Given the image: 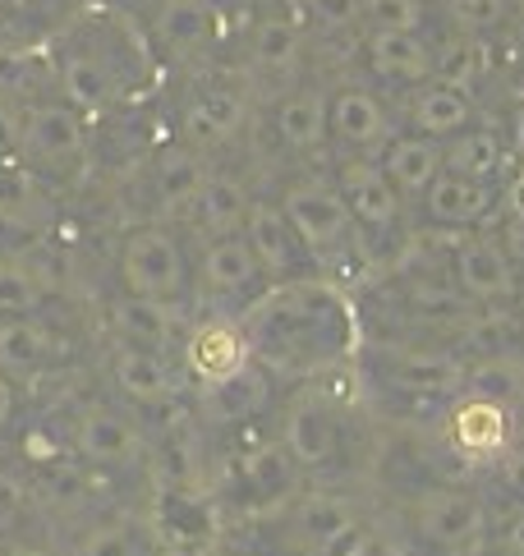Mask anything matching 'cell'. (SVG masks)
Instances as JSON below:
<instances>
[{"instance_id": "15", "label": "cell", "mask_w": 524, "mask_h": 556, "mask_svg": "<svg viewBox=\"0 0 524 556\" xmlns=\"http://www.w3.org/2000/svg\"><path fill=\"white\" fill-rule=\"evenodd\" d=\"M179 354H185L189 372L198 377L203 387L212 382H226L230 372H239L249 359V345H245V331H239L235 317H208V323H198L185 345H179Z\"/></svg>"}, {"instance_id": "35", "label": "cell", "mask_w": 524, "mask_h": 556, "mask_svg": "<svg viewBox=\"0 0 524 556\" xmlns=\"http://www.w3.org/2000/svg\"><path fill=\"white\" fill-rule=\"evenodd\" d=\"M441 152H447V175H460V180L488 185L501 170V143L492 129H460Z\"/></svg>"}, {"instance_id": "30", "label": "cell", "mask_w": 524, "mask_h": 556, "mask_svg": "<svg viewBox=\"0 0 524 556\" xmlns=\"http://www.w3.org/2000/svg\"><path fill=\"white\" fill-rule=\"evenodd\" d=\"M492 207V189L478 180H460V175H437L433 189L423 193V212L441 226H478Z\"/></svg>"}, {"instance_id": "49", "label": "cell", "mask_w": 524, "mask_h": 556, "mask_svg": "<svg viewBox=\"0 0 524 556\" xmlns=\"http://www.w3.org/2000/svg\"><path fill=\"white\" fill-rule=\"evenodd\" d=\"M0 556H60V552H51L42 543H5V547H0Z\"/></svg>"}, {"instance_id": "23", "label": "cell", "mask_w": 524, "mask_h": 556, "mask_svg": "<svg viewBox=\"0 0 524 556\" xmlns=\"http://www.w3.org/2000/svg\"><path fill=\"white\" fill-rule=\"evenodd\" d=\"M286 520H290L295 543L313 556L322 543H332L336 533H346L350 525H359V510L350 506V496H340V492H304V496H295L290 502Z\"/></svg>"}, {"instance_id": "12", "label": "cell", "mask_w": 524, "mask_h": 556, "mask_svg": "<svg viewBox=\"0 0 524 556\" xmlns=\"http://www.w3.org/2000/svg\"><path fill=\"white\" fill-rule=\"evenodd\" d=\"M70 359V336L47 317H14L0 323V372L14 382L42 377Z\"/></svg>"}, {"instance_id": "40", "label": "cell", "mask_w": 524, "mask_h": 556, "mask_svg": "<svg viewBox=\"0 0 524 556\" xmlns=\"http://www.w3.org/2000/svg\"><path fill=\"white\" fill-rule=\"evenodd\" d=\"M447 18L474 37V33H497L507 24V0H447Z\"/></svg>"}, {"instance_id": "7", "label": "cell", "mask_w": 524, "mask_h": 556, "mask_svg": "<svg viewBox=\"0 0 524 556\" xmlns=\"http://www.w3.org/2000/svg\"><path fill=\"white\" fill-rule=\"evenodd\" d=\"M70 451L92 473H125L144 465V428L129 409L115 405H84L70 424Z\"/></svg>"}, {"instance_id": "10", "label": "cell", "mask_w": 524, "mask_h": 556, "mask_svg": "<svg viewBox=\"0 0 524 556\" xmlns=\"http://www.w3.org/2000/svg\"><path fill=\"white\" fill-rule=\"evenodd\" d=\"M280 446L290 451L299 473H322L340 460V414L327 395H299L286 409Z\"/></svg>"}, {"instance_id": "9", "label": "cell", "mask_w": 524, "mask_h": 556, "mask_svg": "<svg viewBox=\"0 0 524 556\" xmlns=\"http://www.w3.org/2000/svg\"><path fill=\"white\" fill-rule=\"evenodd\" d=\"M245 240L258 253L262 271H267L272 286H295V281H313V257L299 244L295 226L286 222L280 203H253L245 216Z\"/></svg>"}, {"instance_id": "39", "label": "cell", "mask_w": 524, "mask_h": 556, "mask_svg": "<svg viewBox=\"0 0 524 556\" xmlns=\"http://www.w3.org/2000/svg\"><path fill=\"white\" fill-rule=\"evenodd\" d=\"M406 300L414 313H428V317H451V313H465V294H460L456 281H441V276H410L406 281Z\"/></svg>"}, {"instance_id": "6", "label": "cell", "mask_w": 524, "mask_h": 556, "mask_svg": "<svg viewBox=\"0 0 524 556\" xmlns=\"http://www.w3.org/2000/svg\"><path fill=\"white\" fill-rule=\"evenodd\" d=\"M198 290H203V300L212 308H221L216 317H235V323L272 290L258 253L245 240V230L203 244V257H198Z\"/></svg>"}, {"instance_id": "21", "label": "cell", "mask_w": 524, "mask_h": 556, "mask_svg": "<svg viewBox=\"0 0 524 556\" xmlns=\"http://www.w3.org/2000/svg\"><path fill=\"white\" fill-rule=\"evenodd\" d=\"M212 33H216L212 0H161L157 14H152L157 51H166L171 61H194V55H203Z\"/></svg>"}, {"instance_id": "48", "label": "cell", "mask_w": 524, "mask_h": 556, "mask_svg": "<svg viewBox=\"0 0 524 556\" xmlns=\"http://www.w3.org/2000/svg\"><path fill=\"white\" fill-rule=\"evenodd\" d=\"M501 253H507V263L511 267H524V216H511L507 222V230H501Z\"/></svg>"}, {"instance_id": "13", "label": "cell", "mask_w": 524, "mask_h": 556, "mask_svg": "<svg viewBox=\"0 0 524 556\" xmlns=\"http://www.w3.org/2000/svg\"><path fill=\"white\" fill-rule=\"evenodd\" d=\"M336 193L346 198V207H350L359 230L391 235L400 226V193H396V185L387 180V175H382L377 162H364V156H354V162H340Z\"/></svg>"}, {"instance_id": "50", "label": "cell", "mask_w": 524, "mask_h": 556, "mask_svg": "<svg viewBox=\"0 0 524 556\" xmlns=\"http://www.w3.org/2000/svg\"><path fill=\"white\" fill-rule=\"evenodd\" d=\"M507 547H511V556H524V506H520V515L507 529Z\"/></svg>"}, {"instance_id": "44", "label": "cell", "mask_w": 524, "mask_h": 556, "mask_svg": "<svg viewBox=\"0 0 524 556\" xmlns=\"http://www.w3.org/2000/svg\"><path fill=\"white\" fill-rule=\"evenodd\" d=\"M28 496H33V483L28 479H18L14 469H0V520H10V515L24 510Z\"/></svg>"}, {"instance_id": "24", "label": "cell", "mask_w": 524, "mask_h": 556, "mask_svg": "<svg viewBox=\"0 0 524 556\" xmlns=\"http://www.w3.org/2000/svg\"><path fill=\"white\" fill-rule=\"evenodd\" d=\"M327 125H332V134L340 138V143L359 148V152L382 148L387 143V129H391L387 111H382V102L369 88H340L327 102Z\"/></svg>"}, {"instance_id": "27", "label": "cell", "mask_w": 524, "mask_h": 556, "mask_svg": "<svg viewBox=\"0 0 524 556\" xmlns=\"http://www.w3.org/2000/svg\"><path fill=\"white\" fill-rule=\"evenodd\" d=\"M364 55L382 78H396V84H419L433 74V47L419 33H369Z\"/></svg>"}, {"instance_id": "14", "label": "cell", "mask_w": 524, "mask_h": 556, "mask_svg": "<svg viewBox=\"0 0 524 556\" xmlns=\"http://www.w3.org/2000/svg\"><path fill=\"white\" fill-rule=\"evenodd\" d=\"M465 368L447 350H387L377 364V377L387 391L400 395H447L465 387Z\"/></svg>"}, {"instance_id": "37", "label": "cell", "mask_w": 524, "mask_h": 556, "mask_svg": "<svg viewBox=\"0 0 524 556\" xmlns=\"http://www.w3.org/2000/svg\"><path fill=\"white\" fill-rule=\"evenodd\" d=\"M74 556H148V533L129 520L92 525L84 533V543L74 547Z\"/></svg>"}, {"instance_id": "25", "label": "cell", "mask_w": 524, "mask_h": 556, "mask_svg": "<svg viewBox=\"0 0 524 556\" xmlns=\"http://www.w3.org/2000/svg\"><path fill=\"white\" fill-rule=\"evenodd\" d=\"M377 166L396 185V193H428L437 175H447V152H441L437 138L410 134V138L387 143V152H382Z\"/></svg>"}, {"instance_id": "51", "label": "cell", "mask_w": 524, "mask_h": 556, "mask_svg": "<svg viewBox=\"0 0 524 556\" xmlns=\"http://www.w3.org/2000/svg\"><path fill=\"white\" fill-rule=\"evenodd\" d=\"M515 152L524 156V106L515 111Z\"/></svg>"}, {"instance_id": "20", "label": "cell", "mask_w": 524, "mask_h": 556, "mask_svg": "<svg viewBox=\"0 0 524 556\" xmlns=\"http://www.w3.org/2000/svg\"><path fill=\"white\" fill-rule=\"evenodd\" d=\"M235 483H239L245 506H286L295 502L299 465L290 460V451L280 442H267L235 460Z\"/></svg>"}, {"instance_id": "2", "label": "cell", "mask_w": 524, "mask_h": 556, "mask_svg": "<svg viewBox=\"0 0 524 556\" xmlns=\"http://www.w3.org/2000/svg\"><path fill=\"white\" fill-rule=\"evenodd\" d=\"M55 97L84 115L138 102L157 84V55L148 37L120 14H88L51 42Z\"/></svg>"}, {"instance_id": "18", "label": "cell", "mask_w": 524, "mask_h": 556, "mask_svg": "<svg viewBox=\"0 0 524 556\" xmlns=\"http://www.w3.org/2000/svg\"><path fill=\"white\" fill-rule=\"evenodd\" d=\"M111 331H115V345L152 350V354H166V359L185 345L179 308L152 304V300H134V294H120V300L111 304Z\"/></svg>"}, {"instance_id": "42", "label": "cell", "mask_w": 524, "mask_h": 556, "mask_svg": "<svg viewBox=\"0 0 524 556\" xmlns=\"http://www.w3.org/2000/svg\"><path fill=\"white\" fill-rule=\"evenodd\" d=\"M364 18L373 33H419V0H364Z\"/></svg>"}, {"instance_id": "34", "label": "cell", "mask_w": 524, "mask_h": 556, "mask_svg": "<svg viewBox=\"0 0 524 556\" xmlns=\"http://www.w3.org/2000/svg\"><path fill=\"white\" fill-rule=\"evenodd\" d=\"M465 401H488L507 409L511 401L524 395V368L511 359V354H483L478 364L465 368Z\"/></svg>"}, {"instance_id": "47", "label": "cell", "mask_w": 524, "mask_h": 556, "mask_svg": "<svg viewBox=\"0 0 524 556\" xmlns=\"http://www.w3.org/2000/svg\"><path fill=\"white\" fill-rule=\"evenodd\" d=\"M497 479H501V488L515 496V502H524V451L497 455Z\"/></svg>"}, {"instance_id": "36", "label": "cell", "mask_w": 524, "mask_h": 556, "mask_svg": "<svg viewBox=\"0 0 524 556\" xmlns=\"http://www.w3.org/2000/svg\"><path fill=\"white\" fill-rule=\"evenodd\" d=\"M47 281L33 267L14 263V257H0V323H14V317H37L47 308Z\"/></svg>"}, {"instance_id": "52", "label": "cell", "mask_w": 524, "mask_h": 556, "mask_svg": "<svg viewBox=\"0 0 524 556\" xmlns=\"http://www.w3.org/2000/svg\"><path fill=\"white\" fill-rule=\"evenodd\" d=\"M364 556H387V547H382V543H377V539H373V543H369V552H364Z\"/></svg>"}, {"instance_id": "3", "label": "cell", "mask_w": 524, "mask_h": 556, "mask_svg": "<svg viewBox=\"0 0 524 556\" xmlns=\"http://www.w3.org/2000/svg\"><path fill=\"white\" fill-rule=\"evenodd\" d=\"M92 152V125L84 111H74L60 97L18 106V166L37 180L65 185L84 170Z\"/></svg>"}, {"instance_id": "31", "label": "cell", "mask_w": 524, "mask_h": 556, "mask_svg": "<svg viewBox=\"0 0 524 556\" xmlns=\"http://www.w3.org/2000/svg\"><path fill=\"white\" fill-rule=\"evenodd\" d=\"M451 437L465 455H507L511 414L488 401H460V409L451 414Z\"/></svg>"}, {"instance_id": "46", "label": "cell", "mask_w": 524, "mask_h": 556, "mask_svg": "<svg viewBox=\"0 0 524 556\" xmlns=\"http://www.w3.org/2000/svg\"><path fill=\"white\" fill-rule=\"evenodd\" d=\"M18 409H24V382H14V377L0 372V437L14 428Z\"/></svg>"}, {"instance_id": "5", "label": "cell", "mask_w": 524, "mask_h": 556, "mask_svg": "<svg viewBox=\"0 0 524 556\" xmlns=\"http://www.w3.org/2000/svg\"><path fill=\"white\" fill-rule=\"evenodd\" d=\"M120 286L134 300L179 308L189 294V253L166 226H138L120 244Z\"/></svg>"}, {"instance_id": "17", "label": "cell", "mask_w": 524, "mask_h": 556, "mask_svg": "<svg viewBox=\"0 0 524 556\" xmlns=\"http://www.w3.org/2000/svg\"><path fill=\"white\" fill-rule=\"evenodd\" d=\"M111 382L138 409H161V405H171L179 395V377H175L166 354L134 350V345H115L111 350Z\"/></svg>"}, {"instance_id": "4", "label": "cell", "mask_w": 524, "mask_h": 556, "mask_svg": "<svg viewBox=\"0 0 524 556\" xmlns=\"http://www.w3.org/2000/svg\"><path fill=\"white\" fill-rule=\"evenodd\" d=\"M280 212H286V222L295 226L299 244L309 249L313 267H336V263H346V257H354L359 249H364L346 198L322 180L290 185L286 198H280Z\"/></svg>"}, {"instance_id": "29", "label": "cell", "mask_w": 524, "mask_h": 556, "mask_svg": "<svg viewBox=\"0 0 524 556\" xmlns=\"http://www.w3.org/2000/svg\"><path fill=\"white\" fill-rule=\"evenodd\" d=\"M55 92V51L47 47H18L10 55H0V97L10 102H42V97Z\"/></svg>"}, {"instance_id": "33", "label": "cell", "mask_w": 524, "mask_h": 556, "mask_svg": "<svg viewBox=\"0 0 524 556\" xmlns=\"http://www.w3.org/2000/svg\"><path fill=\"white\" fill-rule=\"evenodd\" d=\"M249 61L258 74H295L299 61H304V33H299L295 18L286 14H267L258 18L253 42H249Z\"/></svg>"}, {"instance_id": "28", "label": "cell", "mask_w": 524, "mask_h": 556, "mask_svg": "<svg viewBox=\"0 0 524 556\" xmlns=\"http://www.w3.org/2000/svg\"><path fill=\"white\" fill-rule=\"evenodd\" d=\"M327 97L313 92V88H299L290 97H280L276 106V138L286 143L290 152H313L327 143Z\"/></svg>"}, {"instance_id": "32", "label": "cell", "mask_w": 524, "mask_h": 556, "mask_svg": "<svg viewBox=\"0 0 524 556\" xmlns=\"http://www.w3.org/2000/svg\"><path fill=\"white\" fill-rule=\"evenodd\" d=\"M410 125L423 134V138H456L460 129H470V97L460 88H447V84H423L414 97H410Z\"/></svg>"}, {"instance_id": "11", "label": "cell", "mask_w": 524, "mask_h": 556, "mask_svg": "<svg viewBox=\"0 0 524 556\" xmlns=\"http://www.w3.org/2000/svg\"><path fill=\"white\" fill-rule=\"evenodd\" d=\"M208 175L212 170L203 166V152H194L185 143L161 148L144 166V212H152V216H185Z\"/></svg>"}, {"instance_id": "1", "label": "cell", "mask_w": 524, "mask_h": 556, "mask_svg": "<svg viewBox=\"0 0 524 556\" xmlns=\"http://www.w3.org/2000/svg\"><path fill=\"white\" fill-rule=\"evenodd\" d=\"M249 359L272 377H322L332 372L359 341L350 300L332 281L272 286L239 317Z\"/></svg>"}, {"instance_id": "43", "label": "cell", "mask_w": 524, "mask_h": 556, "mask_svg": "<svg viewBox=\"0 0 524 556\" xmlns=\"http://www.w3.org/2000/svg\"><path fill=\"white\" fill-rule=\"evenodd\" d=\"M369 543H373V533H369V525L359 520V525H350L346 533H336L332 543H322L313 556H364L369 552Z\"/></svg>"}, {"instance_id": "38", "label": "cell", "mask_w": 524, "mask_h": 556, "mask_svg": "<svg viewBox=\"0 0 524 556\" xmlns=\"http://www.w3.org/2000/svg\"><path fill=\"white\" fill-rule=\"evenodd\" d=\"M474 74H478V47L470 42V37H451V42H441L433 51V84L470 92Z\"/></svg>"}, {"instance_id": "45", "label": "cell", "mask_w": 524, "mask_h": 556, "mask_svg": "<svg viewBox=\"0 0 524 556\" xmlns=\"http://www.w3.org/2000/svg\"><path fill=\"white\" fill-rule=\"evenodd\" d=\"M18 162V102L0 97V170Z\"/></svg>"}, {"instance_id": "8", "label": "cell", "mask_w": 524, "mask_h": 556, "mask_svg": "<svg viewBox=\"0 0 524 556\" xmlns=\"http://www.w3.org/2000/svg\"><path fill=\"white\" fill-rule=\"evenodd\" d=\"M414 533L447 556H474L488 533V515L483 502L465 488H428L414 502Z\"/></svg>"}, {"instance_id": "19", "label": "cell", "mask_w": 524, "mask_h": 556, "mask_svg": "<svg viewBox=\"0 0 524 556\" xmlns=\"http://www.w3.org/2000/svg\"><path fill=\"white\" fill-rule=\"evenodd\" d=\"M267 405H272V372L258 364H245L239 372H230L226 382L203 387V405L198 409H203V419L216 428H245Z\"/></svg>"}, {"instance_id": "26", "label": "cell", "mask_w": 524, "mask_h": 556, "mask_svg": "<svg viewBox=\"0 0 524 556\" xmlns=\"http://www.w3.org/2000/svg\"><path fill=\"white\" fill-rule=\"evenodd\" d=\"M249 207L253 203H249V193L239 180H230V175H208L185 216L194 222V230H203V240H221V235L245 230Z\"/></svg>"}, {"instance_id": "16", "label": "cell", "mask_w": 524, "mask_h": 556, "mask_svg": "<svg viewBox=\"0 0 524 556\" xmlns=\"http://www.w3.org/2000/svg\"><path fill=\"white\" fill-rule=\"evenodd\" d=\"M245 121H249V102L239 88H203L189 97L185 115H179V138H185V148L208 152L230 143L245 129Z\"/></svg>"}, {"instance_id": "22", "label": "cell", "mask_w": 524, "mask_h": 556, "mask_svg": "<svg viewBox=\"0 0 524 556\" xmlns=\"http://www.w3.org/2000/svg\"><path fill=\"white\" fill-rule=\"evenodd\" d=\"M451 281L460 286V294H465L470 304H497V300H511V290H515V267L507 263L501 244L470 240V244L456 249Z\"/></svg>"}, {"instance_id": "41", "label": "cell", "mask_w": 524, "mask_h": 556, "mask_svg": "<svg viewBox=\"0 0 524 556\" xmlns=\"http://www.w3.org/2000/svg\"><path fill=\"white\" fill-rule=\"evenodd\" d=\"M304 18L322 37L350 33L359 18H364V0H304Z\"/></svg>"}]
</instances>
